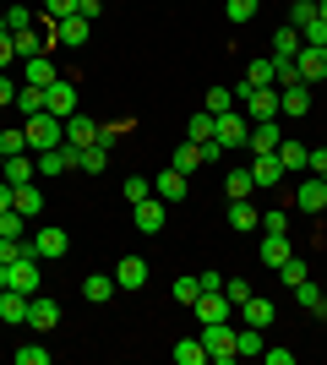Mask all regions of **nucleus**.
<instances>
[{"label": "nucleus", "instance_id": "f704fd0d", "mask_svg": "<svg viewBox=\"0 0 327 365\" xmlns=\"http://www.w3.org/2000/svg\"><path fill=\"white\" fill-rule=\"evenodd\" d=\"M213 131H218V120H213V115H207V109H202V115H191V120H186V142H207V137H213Z\"/></svg>", "mask_w": 327, "mask_h": 365}, {"label": "nucleus", "instance_id": "864d4df0", "mask_svg": "<svg viewBox=\"0 0 327 365\" xmlns=\"http://www.w3.org/2000/svg\"><path fill=\"white\" fill-rule=\"evenodd\" d=\"M300 38H306V44H327V22H322V16H316V22H306V28H300Z\"/></svg>", "mask_w": 327, "mask_h": 365}, {"label": "nucleus", "instance_id": "dca6fc26", "mask_svg": "<svg viewBox=\"0 0 327 365\" xmlns=\"http://www.w3.org/2000/svg\"><path fill=\"white\" fill-rule=\"evenodd\" d=\"M115 294H120L115 289V273H88L82 278V300L88 305H104V300H115Z\"/></svg>", "mask_w": 327, "mask_h": 365}, {"label": "nucleus", "instance_id": "1a4fd4ad", "mask_svg": "<svg viewBox=\"0 0 327 365\" xmlns=\"http://www.w3.org/2000/svg\"><path fill=\"white\" fill-rule=\"evenodd\" d=\"M279 142H284V120L273 115V120H256V125H251L246 148H251V153H279Z\"/></svg>", "mask_w": 327, "mask_h": 365}, {"label": "nucleus", "instance_id": "f03ea898", "mask_svg": "<svg viewBox=\"0 0 327 365\" xmlns=\"http://www.w3.org/2000/svg\"><path fill=\"white\" fill-rule=\"evenodd\" d=\"M202 344H207V360L213 365L240 360V354H234V327L229 322H202Z\"/></svg>", "mask_w": 327, "mask_h": 365}, {"label": "nucleus", "instance_id": "4468645a", "mask_svg": "<svg viewBox=\"0 0 327 365\" xmlns=\"http://www.w3.org/2000/svg\"><path fill=\"white\" fill-rule=\"evenodd\" d=\"M28 327H33V333H55V327H61V305L44 300V294H33V305H28Z\"/></svg>", "mask_w": 327, "mask_h": 365}, {"label": "nucleus", "instance_id": "a878e982", "mask_svg": "<svg viewBox=\"0 0 327 365\" xmlns=\"http://www.w3.org/2000/svg\"><path fill=\"white\" fill-rule=\"evenodd\" d=\"M300 44H306V38H300V28H289V22H284V28L273 33V61H295Z\"/></svg>", "mask_w": 327, "mask_h": 365}, {"label": "nucleus", "instance_id": "4d7b16f0", "mask_svg": "<svg viewBox=\"0 0 327 365\" xmlns=\"http://www.w3.org/2000/svg\"><path fill=\"white\" fill-rule=\"evenodd\" d=\"M16 88H22V82H11V76L0 71V109H6V104H16Z\"/></svg>", "mask_w": 327, "mask_h": 365}, {"label": "nucleus", "instance_id": "423d86ee", "mask_svg": "<svg viewBox=\"0 0 327 365\" xmlns=\"http://www.w3.org/2000/svg\"><path fill=\"white\" fill-rule=\"evenodd\" d=\"M295 71H300V82H306V88H311V82H322V76H327V44H300Z\"/></svg>", "mask_w": 327, "mask_h": 365}, {"label": "nucleus", "instance_id": "7c9ffc66", "mask_svg": "<svg viewBox=\"0 0 327 365\" xmlns=\"http://www.w3.org/2000/svg\"><path fill=\"white\" fill-rule=\"evenodd\" d=\"M170 164L180 169V175H197V169H202V142H180Z\"/></svg>", "mask_w": 327, "mask_h": 365}, {"label": "nucleus", "instance_id": "c756f323", "mask_svg": "<svg viewBox=\"0 0 327 365\" xmlns=\"http://www.w3.org/2000/svg\"><path fill=\"white\" fill-rule=\"evenodd\" d=\"M295 305H306L311 317H327V294L316 289L311 278H300V284H295Z\"/></svg>", "mask_w": 327, "mask_h": 365}, {"label": "nucleus", "instance_id": "13d9d810", "mask_svg": "<svg viewBox=\"0 0 327 365\" xmlns=\"http://www.w3.org/2000/svg\"><path fill=\"white\" fill-rule=\"evenodd\" d=\"M11 61H16V49H11V33L0 28V71H6V66H11Z\"/></svg>", "mask_w": 327, "mask_h": 365}, {"label": "nucleus", "instance_id": "7ed1b4c3", "mask_svg": "<svg viewBox=\"0 0 327 365\" xmlns=\"http://www.w3.org/2000/svg\"><path fill=\"white\" fill-rule=\"evenodd\" d=\"M44 109H49V115H61V120H71V115H77V82L55 76V82L44 88Z\"/></svg>", "mask_w": 327, "mask_h": 365}, {"label": "nucleus", "instance_id": "6e6552de", "mask_svg": "<svg viewBox=\"0 0 327 365\" xmlns=\"http://www.w3.org/2000/svg\"><path fill=\"white\" fill-rule=\"evenodd\" d=\"M300 115H311V88L306 82L279 88V120H300Z\"/></svg>", "mask_w": 327, "mask_h": 365}, {"label": "nucleus", "instance_id": "2f4dec72", "mask_svg": "<svg viewBox=\"0 0 327 365\" xmlns=\"http://www.w3.org/2000/svg\"><path fill=\"white\" fill-rule=\"evenodd\" d=\"M175 365H207V344L202 338H180L175 344Z\"/></svg>", "mask_w": 327, "mask_h": 365}, {"label": "nucleus", "instance_id": "8fccbe9b", "mask_svg": "<svg viewBox=\"0 0 327 365\" xmlns=\"http://www.w3.org/2000/svg\"><path fill=\"white\" fill-rule=\"evenodd\" d=\"M0 153H6V158L28 153V137H22V131H0Z\"/></svg>", "mask_w": 327, "mask_h": 365}, {"label": "nucleus", "instance_id": "de8ad7c7", "mask_svg": "<svg viewBox=\"0 0 327 365\" xmlns=\"http://www.w3.org/2000/svg\"><path fill=\"white\" fill-rule=\"evenodd\" d=\"M197 294H202V278H175V300L180 305H191Z\"/></svg>", "mask_w": 327, "mask_h": 365}, {"label": "nucleus", "instance_id": "338daca9", "mask_svg": "<svg viewBox=\"0 0 327 365\" xmlns=\"http://www.w3.org/2000/svg\"><path fill=\"white\" fill-rule=\"evenodd\" d=\"M316 180H322V185H327V175H316Z\"/></svg>", "mask_w": 327, "mask_h": 365}, {"label": "nucleus", "instance_id": "412c9836", "mask_svg": "<svg viewBox=\"0 0 327 365\" xmlns=\"http://www.w3.org/2000/svg\"><path fill=\"white\" fill-rule=\"evenodd\" d=\"M137 229L142 235H158V229H164V197H142L137 202Z\"/></svg>", "mask_w": 327, "mask_h": 365}, {"label": "nucleus", "instance_id": "c9c22d12", "mask_svg": "<svg viewBox=\"0 0 327 365\" xmlns=\"http://www.w3.org/2000/svg\"><path fill=\"white\" fill-rule=\"evenodd\" d=\"M0 180H11V185H28V180H33V164H28V153L6 158V175H0Z\"/></svg>", "mask_w": 327, "mask_h": 365}, {"label": "nucleus", "instance_id": "4be33fe9", "mask_svg": "<svg viewBox=\"0 0 327 365\" xmlns=\"http://www.w3.org/2000/svg\"><path fill=\"white\" fill-rule=\"evenodd\" d=\"M240 88H279V61H273V55L251 61V71H246V82H240Z\"/></svg>", "mask_w": 327, "mask_h": 365}, {"label": "nucleus", "instance_id": "a211bd4d", "mask_svg": "<svg viewBox=\"0 0 327 365\" xmlns=\"http://www.w3.org/2000/svg\"><path fill=\"white\" fill-rule=\"evenodd\" d=\"M66 142H71V148H93L98 142V120H88V115H71V120H66Z\"/></svg>", "mask_w": 327, "mask_h": 365}, {"label": "nucleus", "instance_id": "ddd939ff", "mask_svg": "<svg viewBox=\"0 0 327 365\" xmlns=\"http://www.w3.org/2000/svg\"><path fill=\"white\" fill-rule=\"evenodd\" d=\"M251 180H256V191L279 185V180H284V164H279V153H251Z\"/></svg>", "mask_w": 327, "mask_h": 365}, {"label": "nucleus", "instance_id": "58836bf2", "mask_svg": "<svg viewBox=\"0 0 327 365\" xmlns=\"http://www.w3.org/2000/svg\"><path fill=\"white\" fill-rule=\"evenodd\" d=\"M16 109H22V115H38V109H44V88H28V82H22V88H16Z\"/></svg>", "mask_w": 327, "mask_h": 365}, {"label": "nucleus", "instance_id": "052dcab7", "mask_svg": "<svg viewBox=\"0 0 327 365\" xmlns=\"http://www.w3.org/2000/svg\"><path fill=\"white\" fill-rule=\"evenodd\" d=\"M98 11H104V0H77V16H88V22H98Z\"/></svg>", "mask_w": 327, "mask_h": 365}, {"label": "nucleus", "instance_id": "37998d69", "mask_svg": "<svg viewBox=\"0 0 327 365\" xmlns=\"http://www.w3.org/2000/svg\"><path fill=\"white\" fill-rule=\"evenodd\" d=\"M256 6H262V0H229V6H224V16L240 28V22H251V16H256Z\"/></svg>", "mask_w": 327, "mask_h": 365}, {"label": "nucleus", "instance_id": "0e129e2a", "mask_svg": "<svg viewBox=\"0 0 327 365\" xmlns=\"http://www.w3.org/2000/svg\"><path fill=\"white\" fill-rule=\"evenodd\" d=\"M0 289H6V262H0Z\"/></svg>", "mask_w": 327, "mask_h": 365}, {"label": "nucleus", "instance_id": "4c0bfd02", "mask_svg": "<svg viewBox=\"0 0 327 365\" xmlns=\"http://www.w3.org/2000/svg\"><path fill=\"white\" fill-rule=\"evenodd\" d=\"M77 169H88V175H98V169H109V148H82V158H77Z\"/></svg>", "mask_w": 327, "mask_h": 365}, {"label": "nucleus", "instance_id": "a19ab883", "mask_svg": "<svg viewBox=\"0 0 327 365\" xmlns=\"http://www.w3.org/2000/svg\"><path fill=\"white\" fill-rule=\"evenodd\" d=\"M120 191H125V202L137 207L142 197H153V180H142V175H125V185H120Z\"/></svg>", "mask_w": 327, "mask_h": 365}, {"label": "nucleus", "instance_id": "3c124183", "mask_svg": "<svg viewBox=\"0 0 327 365\" xmlns=\"http://www.w3.org/2000/svg\"><path fill=\"white\" fill-rule=\"evenodd\" d=\"M16 365H49V349H38V344H28V349H16Z\"/></svg>", "mask_w": 327, "mask_h": 365}, {"label": "nucleus", "instance_id": "f8f14e48", "mask_svg": "<svg viewBox=\"0 0 327 365\" xmlns=\"http://www.w3.org/2000/svg\"><path fill=\"white\" fill-rule=\"evenodd\" d=\"M295 207H300V213H311V218H316V213H327V185L316 180V175L295 185Z\"/></svg>", "mask_w": 327, "mask_h": 365}, {"label": "nucleus", "instance_id": "b1692460", "mask_svg": "<svg viewBox=\"0 0 327 365\" xmlns=\"http://www.w3.org/2000/svg\"><path fill=\"white\" fill-rule=\"evenodd\" d=\"M88 33H93V22H88V16H66V22H55V38H61V44H88Z\"/></svg>", "mask_w": 327, "mask_h": 365}, {"label": "nucleus", "instance_id": "72a5a7b5", "mask_svg": "<svg viewBox=\"0 0 327 365\" xmlns=\"http://www.w3.org/2000/svg\"><path fill=\"white\" fill-rule=\"evenodd\" d=\"M224 191H229V202H246L251 191H256V180H251V169H234L229 180H224Z\"/></svg>", "mask_w": 327, "mask_h": 365}, {"label": "nucleus", "instance_id": "5701e85b", "mask_svg": "<svg viewBox=\"0 0 327 365\" xmlns=\"http://www.w3.org/2000/svg\"><path fill=\"white\" fill-rule=\"evenodd\" d=\"M11 207H16V213H22V218H38V213H44V197H38V185H11Z\"/></svg>", "mask_w": 327, "mask_h": 365}, {"label": "nucleus", "instance_id": "603ef678", "mask_svg": "<svg viewBox=\"0 0 327 365\" xmlns=\"http://www.w3.org/2000/svg\"><path fill=\"white\" fill-rule=\"evenodd\" d=\"M44 11L55 16V22H66V16H77V0H44Z\"/></svg>", "mask_w": 327, "mask_h": 365}, {"label": "nucleus", "instance_id": "680f3d73", "mask_svg": "<svg viewBox=\"0 0 327 365\" xmlns=\"http://www.w3.org/2000/svg\"><path fill=\"white\" fill-rule=\"evenodd\" d=\"M0 213H11V180H0Z\"/></svg>", "mask_w": 327, "mask_h": 365}, {"label": "nucleus", "instance_id": "5fc2aeb1", "mask_svg": "<svg viewBox=\"0 0 327 365\" xmlns=\"http://www.w3.org/2000/svg\"><path fill=\"white\" fill-rule=\"evenodd\" d=\"M224 294L240 305V300H251V284H240V278H224Z\"/></svg>", "mask_w": 327, "mask_h": 365}, {"label": "nucleus", "instance_id": "ea45409f", "mask_svg": "<svg viewBox=\"0 0 327 365\" xmlns=\"http://www.w3.org/2000/svg\"><path fill=\"white\" fill-rule=\"evenodd\" d=\"M234 109V88H207V115H229Z\"/></svg>", "mask_w": 327, "mask_h": 365}, {"label": "nucleus", "instance_id": "49530a36", "mask_svg": "<svg viewBox=\"0 0 327 365\" xmlns=\"http://www.w3.org/2000/svg\"><path fill=\"white\" fill-rule=\"evenodd\" d=\"M262 235H289V213H284V207L262 213Z\"/></svg>", "mask_w": 327, "mask_h": 365}, {"label": "nucleus", "instance_id": "cd10ccee", "mask_svg": "<svg viewBox=\"0 0 327 365\" xmlns=\"http://www.w3.org/2000/svg\"><path fill=\"white\" fill-rule=\"evenodd\" d=\"M234 311H240V322H251V327H267V322H273V300H262V294L240 300Z\"/></svg>", "mask_w": 327, "mask_h": 365}, {"label": "nucleus", "instance_id": "6ab92c4d", "mask_svg": "<svg viewBox=\"0 0 327 365\" xmlns=\"http://www.w3.org/2000/svg\"><path fill=\"white\" fill-rule=\"evenodd\" d=\"M55 61H49V55H33V61H22V82H28V88H49V82H55Z\"/></svg>", "mask_w": 327, "mask_h": 365}, {"label": "nucleus", "instance_id": "a18cd8bd", "mask_svg": "<svg viewBox=\"0 0 327 365\" xmlns=\"http://www.w3.org/2000/svg\"><path fill=\"white\" fill-rule=\"evenodd\" d=\"M0 235H6V240H22V235H28V218L16 213V207H11V213H0Z\"/></svg>", "mask_w": 327, "mask_h": 365}, {"label": "nucleus", "instance_id": "6e6d98bb", "mask_svg": "<svg viewBox=\"0 0 327 365\" xmlns=\"http://www.w3.org/2000/svg\"><path fill=\"white\" fill-rule=\"evenodd\" d=\"M306 169H311V175H327V148H311V153H306Z\"/></svg>", "mask_w": 327, "mask_h": 365}, {"label": "nucleus", "instance_id": "473e14b6", "mask_svg": "<svg viewBox=\"0 0 327 365\" xmlns=\"http://www.w3.org/2000/svg\"><path fill=\"white\" fill-rule=\"evenodd\" d=\"M11 49L22 55V61H33V55H44V44H38V28H22V33H11Z\"/></svg>", "mask_w": 327, "mask_h": 365}, {"label": "nucleus", "instance_id": "2eb2a0df", "mask_svg": "<svg viewBox=\"0 0 327 365\" xmlns=\"http://www.w3.org/2000/svg\"><path fill=\"white\" fill-rule=\"evenodd\" d=\"M28 305H33V294H22V289H0V322L28 327Z\"/></svg>", "mask_w": 327, "mask_h": 365}, {"label": "nucleus", "instance_id": "bb28decb", "mask_svg": "<svg viewBox=\"0 0 327 365\" xmlns=\"http://www.w3.org/2000/svg\"><path fill=\"white\" fill-rule=\"evenodd\" d=\"M295 257V240L289 235H262V262L267 267H279V262H289Z\"/></svg>", "mask_w": 327, "mask_h": 365}, {"label": "nucleus", "instance_id": "9d476101", "mask_svg": "<svg viewBox=\"0 0 327 365\" xmlns=\"http://www.w3.org/2000/svg\"><path fill=\"white\" fill-rule=\"evenodd\" d=\"M142 284H147V262H142V257H120V262H115V289L137 294Z\"/></svg>", "mask_w": 327, "mask_h": 365}, {"label": "nucleus", "instance_id": "e2e57ef3", "mask_svg": "<svg viewBox=\"0 0 327 365\" xmlns=\"http://www.w3.org/2000/svg\"><path fill=\"white\" fill-rule=\"evenodd\" d=\"M316 16H322V22H327V0H316Z\"/></svg>", "mask_w": 327, "mask_h": 365}, {"label": "nucleus", "instance_id": "9b49d317", "mask_svg": "<svg viewBox=\"0 0 327 365\" xmlns=\"http://www.w3.org/2000/svg\"><path fill=\"white\" fill-rule=\"evenodd\" d=\"M6 289H22V294H38V257H22L6 267Z\"/></svg>", "mask_w": 327, "mask_h": 365}, {"label": "nucleus", "instance_id": "e433bc0d", "mask_svg": "<svg viewBox=\"0 0 327 365\" xmlns=\"http://www.w3.org/2000/svg\"><path fill=\"white\" fill-rule=\"evenodd\" d=\"M0 28H6V33L33 28V11H28V6H6V11H0Z\"/></svg>", "mask_w": 327, "mask_h": 365}, {"label": "nucleus", "instance_id": "0eeeda50", "mask_svg": "<svg viewBox=\"0 0 327 365\" xmlns=\"http://www.w3.org/2000/svg\"><path fill=\"white\" fill-rule=\"evenodd\" d=\"M213 120H218V131H213V137L224 142V148H246V137H251V120L240 115V109H229V115H213Z\"/></svg>", "mask_w": 327, "mask_h": 365}, {"label": "nucleus", "instance_id": "39448f33", "mask_svg": "<svg viewBox=\"0 0 327 365\" xmlns=\"http://www.w3.org/2000/svg\"><path fill=\"white\" fill-rule=\"evenodd\" d=\"M191 311H197V322H229L234 300H229L224 289H202L197 300H191Z\"/></svg>", "mask_w": 327, "mask_h": 365}, {"label": "nucleus", "instance_id": "393cba45", "mask_svg": "<svg viewBox=\"0 0 327 365\" xmlns=\"http://www.w3.org/2000/svg\"><path fill=\"white\" fill-rule=\"evenodd\" d=\"M267 344H262V327H234V354H240V360H256V354H262Z\"/></svg>", "mask_w": 327, "mask_h": 365}, {"label": "nucleus", "instance_id": "79ce46f5", "mask_svg": "<svg viewBox=\"0 0 327 365\" xmlns=\"http://www.w3.org/2000/svg\"><path fill=\"white\" fill-rule=\"evenodd\" d=\"M316 22V0H289V28H306Z\"/></svg>", "mask_w": 327, "mask_h": 365}, {"label": "nucleus", "instance_id": "69168bd1", "mask_svg": "<svg viewBox=\"0 0 327 365\" xmlns=\"http://www.w3.org/2000/svg\"><path fill=\"white\" fill-rule=\"evenodd\" d=\"M0 175H6V153H0Z\"/></svg>", "mask_w": 327, "mask_h": 365}, {"label": "nucleus", "instance_id": "c03bdc74", "mask_svg": "<svg viewBox=\"0 0 327 365\" xmlns=\"http://www.w3.org/2000/svg\"><path fill=\"white\" fill-rule=\"evenodd\" d=\"M125 131H131V120H115V125H98V148H109V153H115V148H120V137H125Z\"/></svg>", "mask_w": 327, "mask_h": 365}, {"label": "nucleus", "instance_id": "09e8293b", "mask_svg": "<svg viewBox=\"0 0 327 365\" xmlns=\"http://www.w3.org/2000/svg\"><path fill=\"white\" fill-rule=\"evenodd\" d=\"M279 278H284V284H289V289H295L300 278H306V262H300V257H289V262H279Z\"/></svg>", "mask_w": 327, "mask_h": 365}, {"label": "nucleus", "instance_id": "f3484780", "mask_svg": "<svg viewBox=\"0 0 327 365\" xmlns=\"http://www.w3.org/2000/svg\"><path fill=\"white\" fill-rule=\"evenodd\" d=\"M186 191H191V185H186V175H180L175 164L153 180V197H164V202H186Z\"/></svg>", "mask_w": 327, "mask_h": 365}, {"label": "nucleus", "instance_id": "20e7f679", "mask_svg": "<svg viewBox=\"0 0 327 365\" xmlns=\"http://www.w3.org/2000/svg\"><path fill=\"white\" fill-rule=\"evenodd\" d=\"M66 251H71L66 229H55V224H49V229H33V257H38V262H61Z\"/></svg>", "mask_w": 327, "mask_h": 365}, {"label": "nucleus", "instance_id": "c85d7f7f", "mask_svg": "<svg viewBox=\"0 0 327 365\" xmlns=\"http://www.w3.org/2000/svg\"><path fill=\"white\" fill-rule=\"evenodd\" d=\"M229 229H240V235H251V229H262V213L251 207V197H246V202H229Z\"/></svg>", "mask_w": 327, "mask_h": 365}, {"label": "nucleus", "instance_id": "774afa93", "mask_svg": "<svg viewBox=\"0 0 327 365\" xmlns=\"http://www.w3.org/2000/svg\"><path fill=\"white\" fill-rule=\"evenodd\" d=\"M322 148H327V137H322Z\"/></svg>", "mask_w": 327, "mask_h": 365}, {"label": "nucleus", "instance_id": "aec40b11", "mask_svg": "<svg viewBox=\"0 0 327 365\" xmlns=\"http://www.w3.org/2000/svg\"><path fill=\"white\" fill-rule=\"evenodd\" d=\"M306 153H311V148H306L300 137H284V142H279V164H284V175H306Z\"/></svg>", "mask_w": 327, "mask_h": 365}, {"label": "nucleus", "instance_id": "f257e3e1", "mask_svg": "<svg viewBox=\"0 0 327 365\" xmlns=\"http://www.w3.org/2000/svg\"><path fill=\"white\" fill-rule=\"evenodd\" d=\"M22 137H28L33 153H49V148H61V142H66V120H61V115H49V109H38V115H28Z\"/></svg>", "mask_w": 327, "mask_h": 365}, {"label": "nucleus", "instance_id": "bf43d9fd", "mask_svg": "<svg viewBox=\"0 0 327 365\" xmlns=\"http://www.w3.org/2000/svg\"><path fill=\"white\" fill-rule=\"evenodd\" d=\"M267 365H295V349H262Z\"/></svg>", "mask_w": 327, "mask_h": 365}]
</instances>
